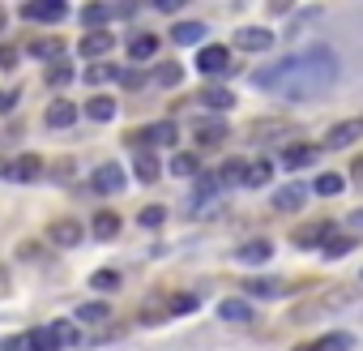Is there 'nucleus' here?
I'll return each instance as SVG.
<instances>
[{
    "label": "nucleus",
    "mask_w": 363,
    "mask_h": 351,
    "mask_svg": "<svg viewBox=\"0 0 363 351\" xmlns=\"http://www.w3.org/2000/svg\"><path fill=\"white\" fill-rule=\"evenodd\" d=\"M154 82H158V86H179V82H184V69H179L175 60H162L158 73H154Z\"/></svg>",
    "instance_id": "nucleus-34"
},
{
    "label": "nucleus",
    "mask_w": 363,
    "mask_h": 351,
    "mask_svg": "<svg viewBox=\"0 0 363 351\" xmlns=\"http://www.w3.org/2000/svg\"><path fill=\"white\" fill-rule=\"evenodd\" d=\"M9 291H13V279H9V270H5V266H0V300H5Z\"/></svg>",
    "instance_id": "nucleus-48"
},
{
    "label": "nucleus",
    "mask_w": 363,
    "mask_h": 351,
    "mask_svg": "<svg viewBox=\"0 0 363 351\" xmlns=\"http://www.w3.org/2000/svg\"><path fill=\"white\" fill-rule=\"evenodd\" d=\"M162 219H167V210H162V206H145V210H141V227H158Z\"/></svg>",
    "instance_id": "nucleus-44"
},
{
    "label": "nucleus",
    "mask_w": 363,
    "mask_h": 351,
    "mask_svg": "<svg viewBox=\"0 0 363 351\" xmlns=\"http://www.w3.org/2000/svg\"><path fill=\"white\" fill-rule=\"evenodd\" d=\"M197 103H206L210 112H231V107H235V94H231L227 86H206V90L197 94Z\"/></svg>",
    "instance_id": "nucleus-16"
},
{
    "label": "nucleus",
    "mask_w": 363,
    "mask_h": 351,
    "mask_svg": "<svg viewBox=\"0 0 363 351\" xmlns=\"http://www.w3.org/2000/svg\"><path fill=\"white\" fill-rule=\"evenodd\" d=\"M316 154H320L316 146H303V141H299V146H286L282 163H286V171H295V167H308V163H316Z\"/></svg>",
    "instance_id": "nucleus-22"
},
{
    "label": "nucleus",
    "mask_w": 363,
    "mask_h": 351,
    "mask_svg": "<svg viewBox=\"0 0 363 351\" xmlns=\"http://www.w3.org/2000/svg\"><path fill=\"white\" fill-rule=\"evenodd\" d=\"M116 77H120V69H107V65L86 69V82H90V86H103V82H116Z\"/></svg>",
    "instance_id": "nucleus-42"
},
{
    "label": "nucleus",
    "mask_w": 363,
    "mask_h": 351,
    "mask_svg": "<svg viewBox=\"0 0 363 351\" xmlns=\"http://www.w3.org/2000/svg\"><path fill=\"white\" fill-rule=\"evenodd\" d=\"M69 82H73V69H69V65H65V60H60V65H52V69H48V86H69Z\"/></svg>",
    "instance_id": "nucleus-41"
},
{
    "label": "nucleus",
    "mask_w": 363,
    "mask_h": 351,
    "mask_svg": "<svg viewBox=\"0 0 363 351\" xmlns=\"http://www.w3.org/2000/svg\"><path fill=\"white\" fill-rule=\"evenodd\" d=\"M201 39H206L201 22H175L171 26V43H179V48H201Z\"/></svg>",
    "instance_id": "nucleus-14"
},
{
    "label": "nucleus",
    "mask_w": 363,
    "mask_h": 351,
    "mask_svg": "<svg viewBox=\"0 0 363 351\" xmlns=\"http://www.w3.org/2000/svg\"><path fill=\"white\" fill-rule=\"evenodd\" d=\"M18 103H22V86H5V90H0V116H9Z\"/></svg>",
    "instance_id": "nucleus-40"
},
{
    "label": "nucleus",
    "mask_w": 363,
    "mask_h": 351,
    "mask_svg": "<svg viewBox=\"0 0 363 351\" xmlns=\"http://www.w3.org/2000/svg\"><path fill=\"white\" fill-rule=\"evenodd\" d=\"M48 240L60 244V249H73V244L86 240V227H82L77 219H52V223H48Z\"/></svg>",
    "instance_id": "nucleus-4"
},
{
    "label": "nucleus",
    "mask_w": 363,
    "mask_h": 351,
    "mask_svg": "<svg viewBox=\"0 0 363 351\" xmlns=\"http://www.w3.org/2000/svg\"><path fill=\"white\" fill-rule=\"evenodd\" d=\"M111 48H116V35H107V31H90V35H82V43H77V52H82L86 60L107 56Z\"/></svg>",
    "instance_id": "nucleus-11"
},
{
    "label": "nucleus",
    "mask_w": 363,
    "mask_h": 351,
    "mask_svg": "<svg viewBox=\"0 0 363 351\" xmlns=\"http://www.w3.org/2000/svg\"><path fill=\"white\" fill-rule=\"evenodd\" d=\"M154 52H158V35L137 31V35L128 39V60H154Z\"/></svg>",
    "instance_id": "nucleus-15"
},
{
    "label": "nucleus",
    "mask_w": 363,
    "mask_h": 351,
    "mask_svg": "<svg viewBox=\"0 0 363 351\" xmlns=\"http://www.w3.org/2000/svg\"><path fill=\"white\" fill-rule=\"evenodd\" d=\"M303 198H308V189H303V185H282V189L274 193V210H286V215H295V210L303 206Z\"/></svg>",
    "instance_id": "nucleus-18"
},
{
    "label": "nucleus",
    "mask_w": 363,
    "mask_h": 351,
    "mask_svg": "<svg viewBox=\"0 0 363 351\" xmlns=\"http://www.w3.org/2000/svg\"><path fill=\"white\" fill-rule=\"evenodd\" d=\"M350 227H354V232H363V215H350Z\"/></svg>",
    "instance_id": "nucleus-50"
},
{
    "label": "nucleus",
    "mask_w": 363,
    "mask_h": 351,
    "mask_svg": "<svg viewBox=\"0 0 363 351\" xmlns=\"http://www.w3.org/2000/svg\"><path fill=\"white\" fill-rule=\"evenodd\" d=\"M30 52H35L39 60H56V65H60V39H39Z\"/></svg>",
    "instance_id": "nucleus-38"
},
{
    "label": "nucleus",
    "mask_w": 363,
    "mask_h": 351,
    "mask_svg": "<svg viewBox=\"0 0 363 351\" xmlns=\"http://www.w3.org/2000/svg\"><path fill=\"white\" fill-rule=\"evenodd\" d=\"M52 334H56L60 347H77V342H82V334H77L73 321H52Z\"/></svg>",
    "instance_id": "nucleus-35"
},
{
    "label": "nucleus",
    "mask_w": 363,
    "mask_h": 351,
    "mask_svg": "<svg viewBox=\"0 0 363 351\" xmlns=\"http://www.w3.org/2000/svg\"><path fill=\"white\" fill-rule=\"evenodd\" d=\"M90 232H94V240H116L120 236V215L116 210H99L90 219Z\"/></svg>",
    "instance_id": "nucleus-19"
},
{
    "label": "nucleus",
    "mask_w": 363,
    "mask_h": 351,
    "mask_svg": "<svg viewBox=\"0 0 363 351\" xmlns=\"http://www.w3.org/2000/svg\"><path fill=\"white\" fill-rule=\"evenodd\" d=\"M218 317L244 325V321H257V308H252L248 300H223V304H218Z\"/></svg>",
    "instance_id": "nucleus-20"
},
{
    "label": "nucleus",
    "mask_w": 363,
    "mask_h": 351,
    "mask_svg": "<svg viewBox=\"0 0 363 351\" xmlns=\"http://www.w3.org/2000/svg\"><path fill=\"white\" fill-rule=\"evenodd\" d=\"M231 133H227V124H218V120H206V124H197V141L201 146H218V141H227Z\"/></svg>",
    "instance_id": "nucleus-28"
},
{
    "label": "nucleus",
    "mask_w": 363,
    "mask_h": 351,
    "mask_svg": "<svg viewBox=\"0 0 363 351\" xmlns=\"http://www.w3.org/2000/svg\"><path fill=\"white\" fill-rule=\"evenodd\" d=\"M86 116L99 120V124H107V120H116V103H111L107 94H94V99L86 103Z\"/></svg>",
    "instance_id": "nucleus-25"
},
{
    "label": "nucleus",
    "mask_w": 363,
    "mask_h": 351,
    "mask_svg": "<svg viewBox=\"0 0 363 351\" xmlns=\"http://www.w3.org/2000/svg\"><path fill=\"white\" fill-rule=\"evenodd\" d=\"M116 82H124V86H141V73H137V69H120Z\"/></svg>",
    "instance_id": "nucleus-47"
},
{
    "label": "nucleus",
    "mask_w": 363,
    "mask_h": 351,
    "mask_svg": "<svg viewBox=\"0 0 363 351\" xmlns=\"http://www.w3.org/2000/svg\"><path fill=\"white\" fill-rule=\"evenodd\" d=\"M18 60H22V52L13 43H0V69H18Z\"/></svg>",
    "instance_id": "nucleus-43"
},
{
    "label": "nucleus",
    "mask_w": 363,
    "mask_h": 351,
    "mask_svg": "<svg viewBox=\"0 0 363 351\" xmlns=\"http://www.w3.org/2000/svg\"><path fill=\"white\" fill-rule=\"evenodd\" d=\"M0 26H5V9H0Z\"/></svg>",
    "instance_id": "nucleus-51"
},
{
    "label": "nucleus",
    "mask_w": 363,
    "mask_h": 351,
    "mask_svg": "<svg viewBox=\"0 0 363 351\" xmlns=\"http://www.w3.org/2000/svg\"><path fill=\"white\" fill-rule=\"evenodd\" d=\"M312 189H316L320 198H337V193L346 189V180H342V176H337V171H320V176H316V185H312Z\"/></svg>",
    "instance_id": "nucleus-26"
},
{
    "label": "nucleus",
    "mask_w": 363,
    "mask_h": 351,
    "mask_svg": "<svg viewBox=\"0 0 363 351\" xmlns=\"http://www.w3.org/2000/svg\"><path fill=\"white\" fill-rule=\"evenodd\" d=\"M252 141H261V146H269V141H282V137H291L295 129L282 120V116H269V120H252Z\"/></svg>",
    "instance_id": "nucleus-6"
},
{
    "label": "nucleus",
    "mask_w": 363,
    "mask_h": 351,
    "mask_svg": "<svg viewBox=\"0 0 363 351\" xmlns=\"http://www.w3.org/2000/svg\"><path fill=\"white\" fill-rule=\"evenodd\" d=\"M359 300V287L354 283H337V287H329V291H320L312 304H303V308H295L291 313V321H312L316 313H342V308H350Z\"/></svg>",
    "instance_id": "nucleus-2"
},
{
    "label": "nucleus",
    "mask_w": 363,
    "mask_h": 351,
    "mask_svg": "<svg viewBox=\"0 0 363 351\" xmlns=\"http://www.w3.org/2000/svg\"><path fill=\"white\" fill-rule=\"evenodd\" d=\"M329 236H333V223H325V219H320V223L299 227V232H295V244H299V249H325V240H329Z\"/></svg>",
    "instance_id": "nucleus-12"
},
{
    "label": "nucleus",
    "mask_w": 363,
    "mask_h": 351,
    "mask_svg": "<svg viewBox=\"0 0 363 351\" xmlns=\"http://www.w3.org/2000/svg\"><path fill=\"white\" fill-rule=\"evenodd\" d=\"M22 18H26V22H48V26H56V22L69 18V9L60 5V0H30V5L22 9Z\"/></svg>",
    "instance_id": "nucleus-5"
},
{
    "label": "nucleus",
    "mask_w": 363,
    "mask_h": 351,
    "mask_svg": "<svg viewBox=\"0 0 363 351\" xmlns=\"http://www.w3.org/2000/svg\"><path fill=\"white\" fill-rule=\"evenodd\" d=\"M269 171H274V167H269V158H257V163H248V180H244V185H248V189H261V185H269Z\"/></svg>",
    "instance_id": "nucleus-33"
},
{
    "label": "nucleus",
    "mask_w": 363,
    "mask_h": 351,
    "mask_svg": "<svg viewBox=\"0 0 363 351\" xmlns=\"http://www.w3.org/2000/svg\"><path fill=\"white\" fill-rule=\"evenodd\" d=\"M337 82V52L325 48V43H312L261 73H252V86L257 90H269L278 99H291V103H303V99H316L325 94L329 86Z\"/></svg>",
    "instance_id": "nucleus-1"
},
{
    "label": "nucleus",
    "mask_w": 363,
    "mask_h": 351,
    "mask_svg": "<svg viewBox=\"0 0 363 351\" xmlns=\"http://www.w3.org/2000/svg\"><path fill=\"white\" fill-rule=\"evenodd\" d=\"M193 308H197L193 296H175V300H171V313H193Z\"/></svg>",
    "instance_id": "nucleus-45"
},
{
    "label": "nucleus",
    "mask_w": 363,
    "mask_h": 351,
    "mask_svg": "<svg viewBox=\"0 0 363 351\" xmlns=\"http://www.w3.org/2000/svg\"><path fill=\"white\" fill-rule=\"evenodd\" d=\"M248 180V163L244 158H227L218 167V189H231V185H244Z\"/></svg>",
    "instance_id": "nucleus-21"
},
{
    "label": "nucleus",
    "mask_w": 363,
    "mask_h": 351,
    "mask_svg": "<svg viewBox=\"0 0 363 351\" xmlns=\"http://www.w3.org/2000/svg\"><path fill=\"white\" fill-rule=\"evenodd\" d=\"M235 48H244V52H269V48H274V35H269L265 26H244V31L235 35Z\"/></svg>",
    "instance_id": "nucleus-10"
},
{
    "label": "nucleus",
    "mask_w": 363,
    "mask_h": 351,
    "mask_svg": "<svg viewBox=\"0 0 363 351\" xmlns=\"http://www.w3.org/2000/svg\"><path fill=\"white\" fill-rule=\"evenodd\" d=\"M274 257V244L269 240H248L244 249H240V261H248V266H261V261H269Z\"/></svg>",
    "instance_id": "nucleus-23"
},
{
    "label": "nucleus",
    "mask_w": 363,
    "mask_h": 351,
    "mask_svg": "<svg viewBox=\"0 0 363 351\" xmlns=\"http://www.w3.org/2000/svg\"><path fill=\"white\" fill-rule=\"evenodd\" d=\"M354 347V338L346 334V330H337V334H325L320 338V351H350Z\"/></svg>",
    "instance_id": "nucleus-37"
},
{
    "label": "nucleus",
    "mask_w": 363,
    "mask_h": 351,
    "mask_svg": "<svg viewBox=\"0 0 363 351\" xmlns=\"http://www.w3.org/2000/svg\"><path fill=\"white\" fill-rule=\"evenodd\" d=\"M244 291L257 296V300H274V296L286 291V283L282 279H269V274H252V279H244Z\"/></svg>",
    "instance_id": "nucleus-13"
},
{
    "label": "nucleus",
    "mask_w": 363,
    "mask_h": 351,
    "mask_svg": "<svg viewBox=\"0 0 363 351\" xmlns=\"http://www.w3.org/2000/svg\"><path fill=\"white\" fill-rule=\"evenodd\" d=\"M171 171L184 176V180H197V154H175L171 158Z\"/></svg>",
    "instance_id": "nucleus-36"
},
{
    "label": "nucleus",
    "mask_w": 363,
    "mask_h": 351,
    "mask_svg": "<svg viewBox=\"0 0 363 351\" xmlns=\"http://www.w3.org/2000/svg\"><path fill=\"white\" fill-rule=\"evenodd\" d=\"M354 244H359V236H333V240L320 249V257H325V261H337V257H346Z\"/></svg>",
    "instance_id": "nucleus-29"
},
{
    "label": "nucleus",
    "mask_w": 363,
    "mask_h": 351,
    "mask_svg": "<svg viewBox=\"0 0 363 351\" xmlns=\"http://www.w3.org/2000/svg\"><path fill=\"white\" fill-rule=\"evenodd\" d=\"M0 351H30V338L22 334V338H5L0 342Z\"/></svg>",
    "instance_id": "nucleus-46"
},
{
    "label": "nucleus",
    "mask_w": 363,
    "mask_h": 351,
    "mask_svg": "<svg viewBox=\"0 0 363 351\" xmlns=\"http://www.w3.org/2000/svg\"><path fill=\"white\" fill-rule=\"evenodd\" d=\"M90 283H94V291H120V274L116 270H99V274H90Z\"/></svg>",
    "instance_id": "nucleus-39"
},
{
    "label": "nucleus",
    "mask_w": 363,
    "mask_h": 351,
    "mask_svg": "<svg viewBox=\"0 0 363 351\" xmlns=\"http://www.w3.org/2000/svg\"><path fill=\"white\" fill-rule=\"evenodd\" d=\"M69 124H77V103L56 99V103L48 107V129H69Z\"/></svg>",
    "instance_id": "nucleus-17"
},
{
    "label": "nucleus",
    "mask_w": 363,
    "mask_h": 351,
    "mask_svg": "<svg viewBox=\"0 0 363 351\" xmlns=\"http://www.w3.org/2000/svg\"><path fill=\"white\" fill-rule=\"evenodd\" d=\"M197 69H201L206 77H227V73H231V48L206 43V48L197 52Z\"/></svg>",
    "instance_id": "nucleus-3"
},
{
    "label": "nucleus",
    "mask_w": 363,
    "mask_h": 351,
    "mask_svg": "<svg viewBox=\"0 0 363 351\" xmlns=\"http://www.w3.org/2000/svg\"><path fill=\"white\" fill-rule=\"evenodd\" d=\"M141 137H150L154 146H171V141H175V124H171V120H158V124H150Z\"/></svg>",
    "instance_id": "nucleus-31"
},
{
    "label": "nucleus",
    "mask_w": 363,
    "mask_h": 351,
    "mask_svg": "<svg viewBox=\"0 0 363 351\" xmlns=\"http://www.w3.org/2000/svg\"><path fill=\"white\" fill-rule=\"evenodd\" d=\"M133 167H137V180H145V185H150V180H154V176L162 171V167H158V158H154L150 150H137V158H133Z\"/></svg>",
    "instance_id": "nucleus-30"
},
{
    "label": "nucleus",
    "mask_w": 363,
    "mask_h": 351,
    "mask_svg": "<svg viewBox=\"0 0 363 351\" xmlns=\"http://www.w3.org/2000/svg\"><path fill=\"white\" fill-rule=\"evenodd\" d=\"M90 185H94V193H120V189H124V171H120L116 163H103V167L90 176Z\"/></svg>",
    "instance_id": "nucleus-9"
},
{
    "label": "nucleus",
    "mask_w": 363,
    "mask_h": 351,
    "mask_svg": "<svg viewBox=\"0 0 363 351\" xmlns=\"http://www.w3.org/2000/svg\"><path fill=\"white\" fill-rule=\"evenodd\" d=\"M5 176H9V180H18V185H30V180H39V176H43V158L39 154H18Z\"/></svg>",
    "instance_id": "nucleus-7"
},
{
    "label": "nucleus",
    "mask_w": 363,
    "mask_h": 351,
    "mask_svg": "<svg viewBox=\"0 0 363 351\" xmlns=\"http://www.w3.org/2000/svg\"><path fill=\"white\" fill-rule=\"evenodd\" d=\"M111 18H116L111 5H86V9H82V26H90V31H99V26L111 22Z\"/></svg>",
    "instance_id": "nucleus-27"
},
{
    "label": "nucleus",
    "mask_w": 363,
    "mask_h": 351,
    "mask_svg": "<svg viewBox=\"0 0 363 351\" xmlns=\"http://www.w3.org/2000/svg\"><path fill=\"white\" fill-rule=\"evenodd\" d=\"M26 338H30V351H56V347H60L56 334H52V325H39V330H30Z\"/></svg>",
    "instance_id": "nucleus-32"
},
{
    "label": "nucleus",
    "mask_w": 363,
    "mask_h": 351,
    "mask_svg": "<svg viewBox=\"0 0 363 351\" xmlns=\"http://www.w3.org/2000/svg\"><path fill=\"white\" fill-rule=\"evenodd\" d=\"M350 171H354V180H363V154H359V158L350 163Z\"/></svg>",
    "instance_id": "nucleus-49"
},
{
    "label": "nucleus",
    "mask_w": 363,
    "mask_h": 351,
    "mask_svg": "<svg viewBox=\"0 0 363 351\" xmlns=\"http://www.w3.org/2000/svg\"><path fill=\"white\" fill-rule=\"evenodd\" d=\"M77 321H86V325H107V321H111V308H107L103 300H90V304L77 308Z\"/></svg>",
    "instance_id": "nucleus-24"
},
{
    "label": "nucleus",
    "mask_w": 363,
    "mask_h": 351,
    "mask_svg": "<svg viewBox=\"0 0 363 351\" xmlns=\"http://www.w3.org/2000/svg\"><path fill=\"white\" fill-rule=\"evenodd\" d=\"M354 137H363V120H337V124L329 129L325 146H329V150H346Z\"/></svg>",
    "instance_id": "nucleus-8"
}]
</instances>
